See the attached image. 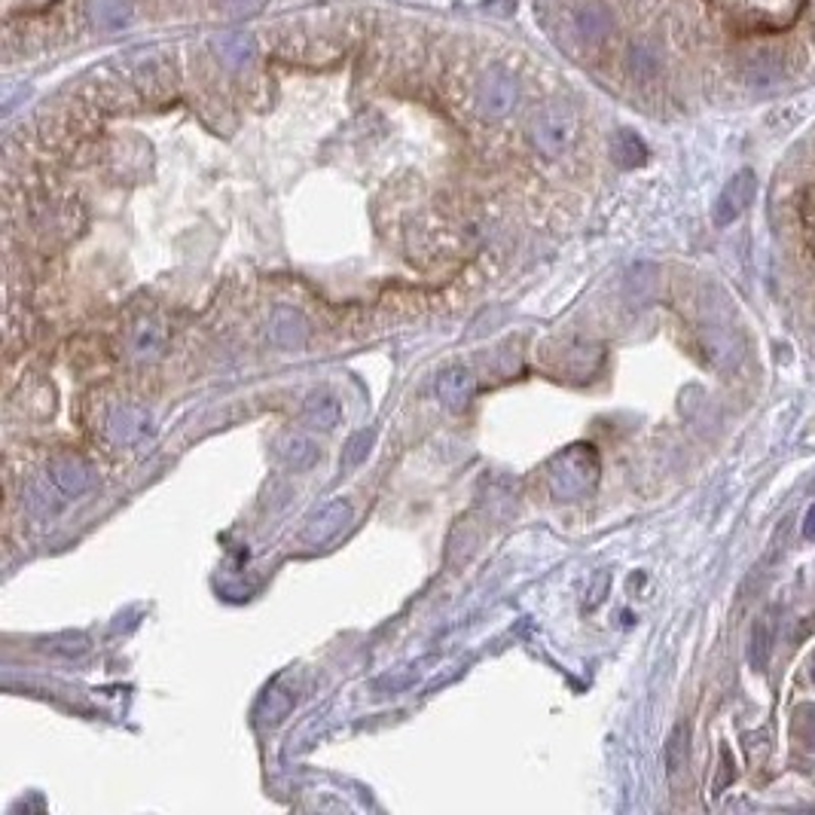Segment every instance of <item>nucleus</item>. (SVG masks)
<instances>
[{
    "mask_svg": "<svg viewBox=\"0 0 815 815\" xmlns=\"http://www.w3.org/2000/svg\"><path fill=\"white\" fill-rule=\"evenodd\" d=\"M599 480V452L590 443H574L550 458L547 483L556 498H577L596 486Z\"/></svg>",
    "mask_w": 815,
    "mask_h": 815,
    "instance_id": "f257e3e1",
    "label": "nucleus"
},
{
    "mask_svg": "<svg viewBox=\"0 0 815 815\" xmlns=\"http://www.w3.org/2000/svg\"><path fill=\"white\" fill-rule=\"evenodd\" d=\"M574 135H577V120L565 104L541 107L529 123V138H532L535 150L544 153L547 159L562 156L571 147Z\"/></svg>",
    "mask_w": 815,
    "mask_h": 815,
    "instance_id": "f03ea898",
    "label": "nucleus"
},
{
    "mask_svg": "<svg viewBox=\"0 0 815 815\" xmlns=\"http://www.w3.org/2000/svg\"><path fill=\"white\" fill-rule=\"evenodd\" d=\"M754 193H758V174H754L751 168L736 171L733 178L724 184L721 196L715 199V208H712L715 223L730 226L733 220H739V214L754 202Z\"/></svg>",
    "mask_w": 815,
    "mask_h": 815,
    "instance_id": "7ed1b4c3",
    "label": "nucleus"
},
{
    "mask_svg": "<svg viewBox=\"0 0 815 815\" xmlns=\"http://www.w3.org/2000/svg\"><path fill=\"white\" fill-rule=\"evenodd\" d=\"M477 104L486 116H492V120H501V116H507L516 104H519V83L513 74L495 68L489 71L480 86H477Z\"/></svg>",
    "mask_w": 815,
    "mask_h": 815,
    "instance_id": "20e7f679",
    "label": "nucleus"
},
{
    "mask_svg": "<svg viewBox=\"0 0 815 815\" xmlns=\"http://www.w3.org/2000/svg\"><path fill=\"white\" fill-rule=\"evenodd\" d=\"M46 480L52 483L55 492H62L65 498H77V495H83L86 489H92L95 474H92L89 464H83V461H77V458H58V461L49 464Z\"/></svg>",
    "mask_w": 815,
    "mask_h": 815,
    "instance_id": "39448f33",
    "label": "nucleus"
},
{
    "mask_svg": "<svg viewBox=\"0 0 815 815\" xmlns=\"http://www.w3.org/2000/svg\"><path fill=\"white\" fill-rule=\"evenodd\" d=\"M110 437L116 443H126V446H135L141 440H147L153 434V422L147 416V410L141 406H123V410H116L110 416Z\"/></svg>",
    "mask_w": 815,
    "mask_h": 815,
    "instance_id": "423d86ee",
    "label": "nucleus"
},
{
    "mask_svg": "<svg viewBox=\"0 0 815 815\" xmlns=\"http://www.w3.org/2000/svg\"><path fill=\"white\" fill-rule=\"evenodd\" d=\"M348 516H352V507H348V501H330V504H324L312 519H309V526H306V532H303V538L309 541V544H324V541H330L333 535H339L342 532V526L348 522Z\"/></svg>",
    "mask_w": 815,
    "mask_h": 815,
    "instance_id": "0eeeda50",
    "label": "nucleus"
},
{
    "mask_svg": "<svg viewBox=\"0 0 815 815\" xmlns=\"http://www.w3.org/2000/svg\"><path fill=\"white\" fill-rule=\"evenodd\" d=\"M474 376L464 370V367H449L437 376L434 382V391L440 397L443 406H449V410H464L468 406V400L474 397Z\"/></svg>",
    "mask_w": 815,
    "mask_h": 815,
    "instance_id": "6e6552de",
    "label": "nucleus"
},
{
    "mask_svg": "<svg viewBox=\"0 0 815 815\" xmlns=\"http://www.w3.org/2000/svg\"><path fill=\"white\" fill-rule=\"evenodd\" d=\"M571 25H574V34L580 40H587V43H599L611 34L614 28V16L605 4H584V7H577L574 16H571Z\"/></svg>",
    "mask_w": 815,
    "mask_h": 815,
    "instance_id": "1a4fd4ad",
    "label": "nucleus"
},
{
    "mask_svg": "<svg viewBox=\"0 0 815 815\" xmlns=\"http://www.w3.org/2000/svg\"><path fill=\"white\" fill-rule=\"evenodd\" d=\"M214 52H217V58H220L226 68H245V65L254 62L257 43L245 31H232V34H220L214 40Z\"/></svg>",
    "mask_w": 815,
    "mask_h": 815,
    "instance_id": "9d476101",
    "label": "nucleus"
},
{
    "mask_svg": "<svg viewBox=\"0 0 815 815\" xmlns=\"http://www.w3.org/2000/svg\"><path fill=\"white\" fill-rule=\"evenodd\" d=\"M132 0H89V19L101 31H120L132 22Z\"/></svg>",
    "mask_w": 815,
    "mask_h": 815,
    "instance_id": "9b49d317",
    "label": "nucleus"
},
{
    "mask_svg": "<svg viewBox=\"0 0 815 815\" xmlns=\"http://www.w3.org/2000/svg\"><path fill=\"white\" fill-rule=\"evenodd\" d=\"M272 339L284 348H300L309 336V327H306V318L294 309H278L272 315V327H269Z\"/></svg>",
    "mask_w": 815,
    "mask_h": 815,
    "instance_id": "f8f14e48",
    "label": "nucleus"
},
{
    "mask_svg": "<svg viewBox=\"0 0 815 815\" xmlns=\"http://www.w3.org/2000/svg\"><path fill=\"white\" fill-rule=\"evenodd\" d=\"M303 416H306V422H309L312 428L330 431V428H336L339 419H342V406H339V400H336L333 394H312V397L306 400Z\"/></svg>",
    "mask_w": 815,
    "mask_h": 815,
    "instance_id": "ddd939ff",
    "label": "nucleus"
},
{
    "mask_svg": "<svg viewBox=\"0 0 815 815\" xmlns=\"http://www.w3.org/2000/svg\"><path fill=\"white\" fill-rule=\"evenodd\" d=\"M611 153H614V162L620 168H638L645 159H648V147L645 141L638 138L632 129H620L611 141Z\"/></svg>",
    "mask_w": 815,
    "mask_h": 815,
    "instance_id": "4468645a",
    "label": "nucleus"
},
{
    "mask_svg": "<svg viewBox=\"0 0 815 815\" xmlns=\"http://www.w3.org/2000/svg\"><path fill=\"white\" fill-rule=\"evenodd\" d=\"M785 77V65L779 62L776 55H761V58H754V62L748 65L745 71V80L751 89H770L776 83H782Z\"/></svg>",
    "mask_w": 815,
    "mask_h": 815,
    "instance_id": "2eb2a0df",
    "label": "nucleus"
},
{
    "mask_svg": "<svg viewBox=\"0 0 815 815\" xmlns=\"http://www.w3.org/2000/svg\"><path fill=\"white\" fill-rule=\"evenodd\" d=\"M626 65L635 77H654V74H660L663 58L651 43H632L629 55H626Z\"/></svg>",
    "mask_w": 815,
    "mask_h": 815,
    "instance_id": "dca6fc26",
    "label": "nucleus"
},
{
    "mask_svg": "<svg viewBox=\"0 0 815 815\" xmlns=\"http://www.w3.org/2000/svg\"><path fill=\"white\" fill-rule=\"evenodd\" d=\"M690 742V730H687V724H678L675 730H672V736L666 739V751H663V758H666V773L669 776H678L681 773V767L687 764V745Z\"/></svg>",
    "mask_w": 815,
    "mask_h": 815,
    "instance_id": "f3484780",
    "label": "nucleus"
},
{
    "mask_svg": "<svg viewBox=\"0 0 815 815\" xmlns=\"http://www.w3.org/2000/svg\"><path fill=\"white\" fill-rule=\"evenodd\" d=\"M773 617H761L758 626H754V635H751V666L754 669H764L767 660H770V651H773Z\"/></svg>",
    "mask_w": 815,
    "mask_h": 815,
    "instance_id": "a211bd4d",
    "label": "nucleus"
},
{
    "mask_svg": "<svg viewBox=\"0 0 815 815\" xmlns=\"http://www.w3.org/2000/svg\"><path fill=\"white\" fill-rule=\"evenodd\" d=\"M373 443H376V431H358L352 440L345 443L342 449V468L345 471H352V468H361V464L367 461V455L373 452Z\"/></svg>",
    "mask_w": 815,
    "mask_h": 815,
    "instance_id": "6ab92c4d",
    "label": "nucleus"
},
{
    "mask_svg": "<svg viewBox=\"0 0 815 815\" xmlns=\"http://www.w3.org/2000/svg\"><path fill=\"white\" fill-rule=\"evenodd\" d=\"M287 449H281L284 452V458L294 464V468H309V464H315V458H318V449H315V443L309 440V437H290L287 443H284Z\"/></svg>",
    "mask_w": 815,
    "mask_h": 815,
    "instance_id": "aec40b11",
    "label": "nucleus"
},
{
    "mask_svg": "<svg viewBox=\"0 0 815 815\" xmlns=\"http://www.w3.org/2000/svg\"><path fill=\"white\" fill-rule=\"evenodd\" d=\"M269 0H220V10L232 19H248L257 16Z\"/></svg>",
    "mask_w": 815,
    "mask_h": 815,
    "instance_id": "412c9836",
    "label": "nucleus"
},
{
    "mask_svg": "<svg viewBox=\"0 0 815 815\" xmlns=\"http://www.w3.org/2000/svg\"><path fill=\"white\" fill-rule=\"evenodd\" d=\"M733 776H736V770H733V754H730V748L724 745V748H721V776H718V782H715V788H712L715 797L724 794V788L733 782Z\"/></svg>",
    "mask_w": 815,
    "mask_h": 815,
    "instance_id": "4be33fe9",
    "label": "nucleus"
},
{
    "mask_svg": "<svg viewBox=\"0 0 815 815\" xmlns=\"http://www.w3.org/2000/svg\"><path fill=\"white\" fill-rule=\"evenodd\" d=\"M608 584H611V577H608V574H599V577H596V587L590 590V596H593L590 605H599V602L605 599V587H608Z\"/></svg>",
    "mask_w": 815,
    "mask_h": 815,
    "instance_id": "5701e85b",
    "label": "nucleus"
},
{
    "mask_svg": "<svg viewBox=\"0 0 815 815\" xmlns=\"http://www.w3.org/2000/svg\"><path fill=\"white\" fill-rule=\"evenodd\" d=\"M803 538L815 541V504L806 510V522H803Z\"/></svg>",
    "mask_w": 815,
    "mask_h": 815,
    "instance_id": "b1692460",
    "label": "nucleus"
},
{
    "mask_svg": "<svg viewBox=\"0 0 815 815\" xmlns=\"http://www.w3.org/2000/svg\"><path fill=\"white\" fill-rule=\"evenodd\" d=\"M812 681H815V663H812Z\"/></svg>",
    "mask_w": 815,
    "mask_h": 815,
    "instance_id": "393cba45",
    "label": "nucleus"
}]
</instances>
